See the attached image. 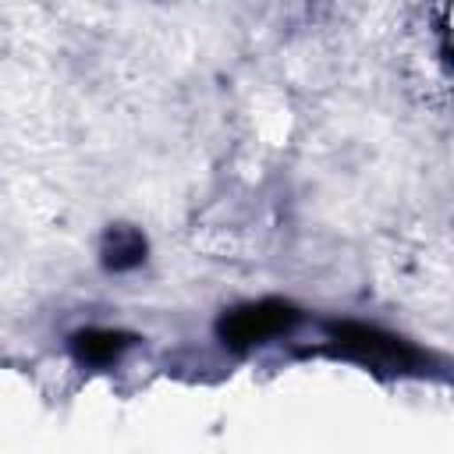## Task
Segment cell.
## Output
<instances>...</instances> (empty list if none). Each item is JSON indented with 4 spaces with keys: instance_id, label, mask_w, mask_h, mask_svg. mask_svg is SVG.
Here are the masks:
<instances>
[{
    "instance_id": "6da1fadb",
    "label": "cell",
    "mask_w": 454,
    "mask_h": 454,
    "mask_svg": "<svg viewBox=\"0 0 454 454\" xmlns=\"http://www.w3.org/2000/svg\"><path fill=\"white\" fill-rule=\"evenodd\" d=\"M294 319H298V312H294L287 301H259V305L234 309V312L220 323V333H223L234 348H248V344H259V340H266V337L287 330Z\"/></svg>"
},
{
    "instance_id": "7a4b0ae2",
    "label": "cell",
    "mask_w": 454,
    "mask_h": 454,
    "mask_svg": "<svg viewBox=\"0 0 454 454\" xmlns=\"http://www.w3.org/2000/svg\"><path fill=\"white\" fill-rule=\"evenodd\" d=\"M333 337L344 351L358 355V358H369V362H390V365H408L419 358V351H411L408 344H401L397 337H387L380 330H369V326H355V323H344V326H333Z\"/></svg>"
},
{
    "instance_id": "3957f363",
    "label": "cell",
    "mask_w": 454,
    "mask_h": 454,
    "mask_svg": "<svg viewBox=\"0 0 454 454\" xmlns=\"http://www.w3.org/2000/svg\"><path fill=\"white\" fill-rule=\"evenodd\" d=\"M124 344H128V337H124V333H114V330H85V333L74 337L78 355L89 358V362H106V358H114Z\"/></svg>"
}]
</instances>
